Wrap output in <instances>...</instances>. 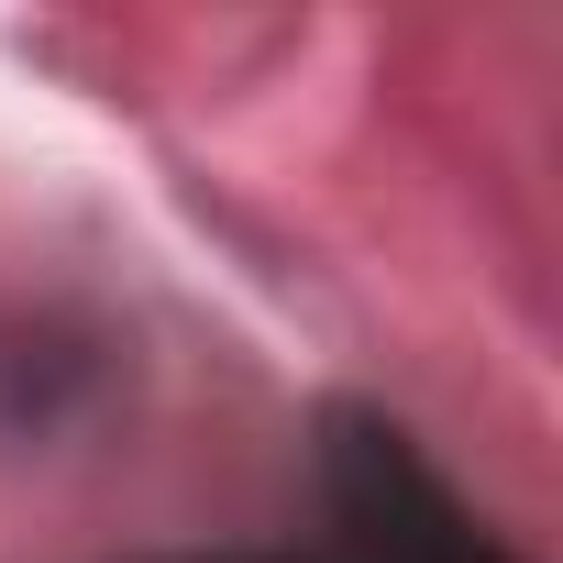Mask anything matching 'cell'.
I'll return each instance as SVG.
<instances>
[{"mask_svg": "<svg viewBox=\"0 0 563 563\" xmlns=\"http://www.w3.org/2000/svg\"><path fill=\"white\" fill-rule=\"evenodd\" d=\"M321 519H332V563H519L376 409L321 420Z\"/></svg>", "mask_w": 563, "mask_h": 563, "instance_id": "obj_1", "label": "cell"}]
</instances>
